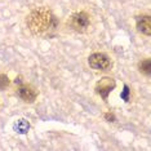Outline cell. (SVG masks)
Here are the masks:
<instances>
[{
  "instance_id": "obj_1",
  "label": "cell",
  "mask_w": 151,
  "mask_h": 151,
  "mask_svg": "<svg viewBox=\"0 0 151 151\" xmlns=\"http://www.w3.org/2000/svg\"><path fill=\"white\" fill-rule=\"evenodd\" d=\"M26 25L34 35L43 36L54 31L58 26V21L50 9L39 6L29 13L26 17Z\"/></svg>"
},
{
  "instance_id": "obj_2",
  "label": "cell",
  "mask_w": 151,
  "mask_h": 151,
  "mask_svg": "<svg viewBox=\"0 0 151 151\" xmlns=\"http://www.w3.org/2000/svg\"><path fill=\"white\" fill-rule=\"evenodd\" d=\"M67 26L75 32L85 34L92 26V17L85 11L75 12L67 18Z\"/></svg>"
},
{
  "instance_id": "obj_3",
  "label": "cell",
  "mask_w": 151,
  "mask_h": 151,
  "mask_svg": "<svg viewBox=\"0 0 151 151\" xmlns=\"http://www.w3.org/2000/svg\"><path fill=\"white\" fill-rule=\"evenodd\" d=\"M88 65L91 68L98 71H107L112 67V61L106 53H92L88 57Z\"/></svg>"
},
{
  "instance_id": "obj_4",
  "label": "cell",
  "mask_w": 151,
  "mask_h": 151,
  "mask_svg": "<svg viewBox=\"0 0 151 151\" xmlns=\"http://www.w3.org/2000/svg\"><path fill=\"white\" fill-rule=\"evenodd\" d=\"M17 94H18V97L21 98L23 102H26V104H34L35 99L37 98V91L30 84L21 85V87L18 88V91H17Z\"/></svg>"
},
{
  "instance_id": "obj_5",
  "label": "cell",
  "mask_w": 151,
  "mask_h": 151,
  "mask_svg": "<svg viewBox=\"0 0 151 151\" xmlns=\"http://www.w3.org/2000/svg\"><path fill=\"white\" fill-rule=\"evenodd\" d=\"M115 88V81L111 78H104L96 84L94 91L96 93L99 94L102 98H107V96L111 93V91Z\"/></svg>"
},
{
  "instance_id": "obj_6",
  "label": "cell",
  "mask_w": 151,
  "mask_h": 151,
  "mask_svg": "<svg viewBox=\"0 0 151 151\" xmlns=\"http://www.w3.org/2000/svg\"><path fill=\"white\" fill-rule=\"evenodd\" d=\"M136 27L137 30L146 36L151 35V18L149 14H142L136 18Z\"/></svg>"
},
{
  "instance_id": "obj_7",
  "label": "cell",
  "mask_w": 151,
  "mask_h": 151,
  "mask_svg": "<svg viewBox=\"0 0 151 151\" xmlns=\"http://www.w3.org/2000/svg\"><path fill=\"white\" fill-rule=\"evenodd\" d=\"M138 70L141 74L146 75V76H150L151 75V60L146 58V60H142L138 63Z\"/></svg>"
},
{
  "instance_id": "obj_8",
  "label": "cell",
  "mask_w": 151,
  "mask_h": 151,
  "mask_svg": "<svg viewBox=\"0 0 151 151\" xmlns=\"http://www.w3.org/2000/svg\"><path fill=\"white\" fill-rule=\"evenodd\" d=\"M9 83H11L9 78L4 74H0V91H5L9 87Z\"/></svg>"
},
{
  "instance_id": "obj_9",
  "label": "cell",
  "mask_w": 151,
  "mask_h": 151,
  "mask_svg": "<svg viewBox=\"0 0 151 151\" xmlns=\"http://www.w3.org/2000/svg\"><path fill=\"white\" fill-rule=\"evenodd\" d=\"M17 127H18L19 133H26L27 130H29V128H30L29 123H26V120H18V123H17Z\"/></svg>"
},
{
  "instance_id": "obj_10",
  "label": "cell",
  "mask_w": 151,
  "mask_h": 151,
  "mask_svg": "<svg viewBox=\"0 0 151 151\" xmlns=\"http://www.w3.org/2000/svg\"><path fill=\"white\" fill-rule=\"evenodd\" d=\"M105 119L107 120V122H114L115 116L112 115V114H110V112H106V114H105Z\"/></svg>"
}]
</instances>
